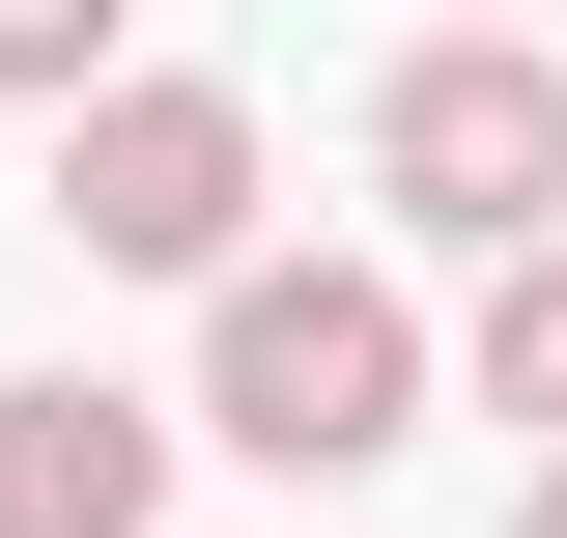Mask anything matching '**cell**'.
Segmentation results:
<instances>
[{"instance_id":"7a4b0ae2","label":"cell","mask_w":567,"mask_h":538,"mask_svg":"<svg viewBox=\"0 0 567 538\" xmlns=\"http://www.w3.org/2000/svg\"><path fill=\"white\" fill-rule=\"evenodd\" d=\"M369 170H398V227H425V256L567 227V58H539V29H425V58L369 85Z\"/></svg>"},{"instance_id":"6da1fadb","label":"cell","mask_w":567,"mask_h":538,"mask_svg":"<svg viewBox=\"0 0 567 538\" xmlns=\"http://www.w3.org/2000/svg\"><path fill=\"white\" fill-rule=\"evenodd\" d=\"M425 425V312L369 256H199V454L256 482H369Z\"/></svg>"},{"instance_id":"8992f818","label":"cell","mask_w":567,"mask_h":538,"mask_svg":"<svg viewBox=\"0 0 567 538\" xmlns=\"http://www.w3.org/2000/svg\"><path fill=\"white\" fill-rule=\"evenodd\" d=\"M85 58H114V0H0V85H29V114H58Z\"/></svg>"},{"instance_id":"3957f363","label":"cell","mask_w":567,"mask_h":538,"mask_svg":"<svg viewBox=\"0 0 567 538\" xmlns=\"http://www.w3.org/2000/svg\"><path fill=\"white\" fill-rule=\"evenodd\" d=\"M58 227L114 283H199V256H256V114L227 85H142V58H85L58 85Z\"/></svg>"},{"instance_id":"52a82bcc","label":"cell","mask_w":567,"mask_h":538,"mask_svg":"<svg viewBox=\"0 0 567 538\" xmlns=\"http://www.w3.org/2000/svg\"><path fill=\"white\" fill-rule=\"evenodd\" d=\"M511 538H567V454H539V482H511Z\"/></svg>"},{"instance_id":"ba28073f","label":"cell","mask_w":567,"mask_h":538,"mask_svg":"<svg viewBox=\"0 0 567 538\" xmlns=\"http://www.w3.org/2000/svg\"><path fill=\"white\" fill-rule=\"evenodd\" d=\"M454 29H539V0H454Z\"/></svg>"},{"instance_id":"277c9868","label":"cell","mask_w":567,"mask_h":538,"mask_svg":"<svg viewBox=\"0 0 567 538\" xmlns=\"http://www.w3.org/2000/svg\"><path fill=\"white\" fill-rule=\"evenodd\" d=\"M0 538H171V425L114 369H29L0 397Z\"/></svg>"},{"instance_id":"5b68a950","label":"cell","mask_w":567,"mask_h":538,"mask_svg":"<svg viewBox=\"0 0 567 538\" xmlns=\"http://www.w3.org/2000/svg\"><path fill=\"white\" fill-rule=\"evenodd\" d=\"M483 425H539V454H567V227H511V256H483Z\"/></svg>"}]
</instances>
